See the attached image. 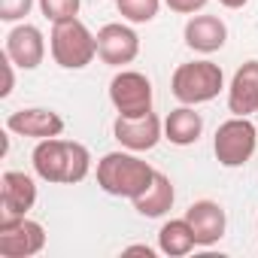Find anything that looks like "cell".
<instances>
[{"label": "cell", "instance_id": "7c38bea8", "mask_svg": "<svg viewBox=\"0 0 258 258\" xmlns=\"http://www.w3.org/2000/svg\"><path fill=\"white\" fill-rule=\"evenodd\" d=\"M19 70H37L46 58V37L37 25H16L7 34V49H4Z\"/></svg>", "mask_w": 258, "mask_h": 258}, {"label": "cell", "instance_id": "277c9868", "mask_svg": "<svg viewBox=\"0 0 258 258\" xmlns=\"http://www.w3.org/2000/svg\"><path fill=\"white\" fill-rule=\"evenodd\" d=\"M49 52H52V58H55L58 67H64V70H82L97 55V34H91L85 28V22H79V19L58 22V25H52Z\"/></svg>", "mask_w": 258, "mask_h": 258}, {"label": "cell", "instance_id": "cb8c5ba5", "mask_svg": "<svg viewBox=\"0 0 258 258\" xmlns=\"http://www.w3.org/2000/svg\"><path fill=\"white\" fill-rule=\"evenodd\" d=\"M124 255H146V258H152L155 249L146 246V243H134V246H124Z\"/></svg>", "mask_w": 258, "mask_h": 258}, {"label": "cell", "instance_id": "3957f363", "mask_svg": "<svg viewBox=\"0 0 258 258\" xmlns=\"http://www.w3.org/2000/svg\"><path fill=\"white\" fill-rule=\"evenodd\" d=\"M225 88V73L216 61H188L179 64L170 76V91L179 103L185 106H198V103H210L213 97H219V91Z\"/></svg>", "mask_w": 258, "mask_h": 258}, {"label": "cell", "instance_id": "4fadbf2b", "mask_svg": "<svg viewBox=\"0 0 258 258\" xmlns=\"http://www.w3.org/2000/svg\"><path fill=\"white\" fill-rule=\"evenodd\" d=\"M185 219L195 231V240L198 246H216L222 237H225V228H228V216L225 210L216 204V201H195L188 210H185Z\"/></svg>", "mask_w": 258, "mask_h": 258}, {"label": "cell", "instance_id": "5b68a950", "mask_svg": "<svg viewBox=\"0 0 258 258\" xmlns=\"http://www.w3.org/2000/svg\"><path fill=\"white\" fill-rule=\"evenodd\" d=\"M258 149V127L249 121V115H234L216 127L213 152L222 167H243Z\"/></svg>", "mask_w": 258, "mask_h": 258}, {"label": "cell", "instance_id": "484cf974", "mask_svg": "<svg viewBox=\"0 0 258 258\" xmlns=\"http://www.w3.org/2000/svg\"><path fill=\"white\" fill-rule=\"evenodd\" d=\"M255 228H258V222H255Z\"/></svg>", "mask_w": 258, "mask_h": 258}, {"label": "cell", "instance_id": "d6986e66", "mask_svg": "<svg viewBox=\"0 0 258 258\" xmlns=\"http://www.w3.org/2000/svg\"><path fill=\"white\" fill-rule=\"evenodd\" d=\"M115 7L131 25H149L161 10V0H115Z\"/></svg>", "mask_w": 258, "mask_h": 258}, {"label": "cell", "instance_id": "9a60e30c", "mask_svg": "<svg viewBox=\"0 0 258 258\" xmlns=\"http://www.w3.org/2000/svg\"><path fill=\"white\" fill-rule=\"evenodd\" d=\"M228 109L234 115L258 112V61L255 58L237 67V73L228 85Z\"/></svg>", "mask_w": 258, "mask_h": 258}, {"label": "cell", "instance_id": "8992f818", "mask_svg": "<svg viewBox=\"0 0 258 258\" xmlns=\"http://www.w3.org/2000/svg\"><path fill=\"white\" fill-rule=\"evenodd\" d=\"M109 100L118 115L152 112V82L140 70H118L109 82Z\"/></svg>", "mask_w": 258, "mask_h": 258}, {"label": "cell", "instance_id": "d4e9b609", "mask_svg": "<svg viewBox=\"0 0 258 258\" xmlns=\"http://www.w3.org/2000/svg\"><path fill=\"white\" fill-rule=\"evenodd\" d=\"M219 4H222L225 10H243V7L249 4V0H219Z\"/></svg>", "mask_w": 258, "mask_h": 258}, {"label": "cell", "instance_id": "e0dca14e", "mask_svg": "<svg viewBox=\"0 0 258 258\" xmlns=\"http://www.w3.org/2000/svg\"><path fill=\"white\" fill-rule=\"evenodd\" d=\"M173 201H176V188H173L170 176H164V173L158 170L155 179H152V185H149L137 201H131V204H134V210H137L140 216H146V219H161V216H167V213L173 210Z\"/></svg>", "mask_w": 258, "mask_h": 258}, {"label": "cell", "instance_id": "ac0fdd59", "mask_svg": "<svg viewBox=\"0 0 258 258\" xmlns=\"http://www.w3.org/2000/svg\"><path fill=\"white\" fill-rule=\"evenodd\" d=\"M195 246H198V240H195V231H191L185 216L182 219H170V222L161 225V231H158V252H164L170 258H182Z\"/></svg>", "mask_w": 258, "mask_h": 258}, {"label": "cell", "instance_id": "ffe728a7", "mask_svg": "<svg viewBox=\"0 0 258 258\" xmlns=\"http://www.w3.org/2000/svg\"><path fill=\"white\" fill-rule=\"evenodd\" d=\"M79 7H82V0H40V13L52 25L67 22V19H76L79 16Z\"/></svg>", "mask_w": 258, "mask_h": 258}, {"label": "cell", "instance_id": "8fae6325", "mask_svg": "<svg viewBox=\"0 0 258 258\" xmlns=\"http://www.w3.org/2000/svg\"><path fill=\"white\" fill-rule=\"evenodd\" d=\"M7 131L10 134H19V137H31V140H49V137H61L64 134V118L55 109L28 106V109L10 112Z\"/></svg>", "mask_w": 258, "mask_h": 258}, {"label": "cell", "instance_id": "30bf717a", "mask_svg": "<svg viewBox=\"0 0 258 258\" xmlns=\"http://www.w3.org/2000/svg\"><path fill=\"white\" fill-rule=\"evenodd\" d=\"M37 204V182L22 170H7L0 176V219H22Z\"/></svg>", "mask_w": 258, "mask_h": 258}, {"label": "cell", "instance_id": "9c48e42d", "mask_svg": "<svg viewBox=\"0 0 258 258\" xmlns=\"http://www.w3.org/2000/svg\"><path fill=\"white\" fill-rule=\"evenodd\" d=\"M140 55V37L134 28L121 22H109L97 31V58L109 67H124L134 64Z\"/></svg>", "mask_w": 258, "mask_h": 258}, {"label": "cell", "instance_id": "7402d4cb", "mask_svg": "<svg viewBox=\"0 0 258 258\" xmlns=\"http://www.w3.org/2000/svg\"><path fill=\"white\" fill-rule=\"evenodd\" d=\"M164 4L173 10V13H179V16H195V13H201L210 0H164Z\"/></svg>", "mask_w": 258, "mask_h": 258}, {"label": "cell", "instance_id": "5bb4252c", "mask_svg": "<svg viewBox=\"0 0 258 258\" xmlns=\"http://www.w3.org/2000/svg\"><path fill=\"white\" fill-rule=\"evenodd\" d=\"M185 46L201 55H213L228 43V25L219 16H191L185 22Z\"/></svg>", "mask_w": 258, "mask_h": 258}, {"label": "cell", "instance_id": "2e32d148", "mask_svg": "<svg viewBox=\"0 0 258 258\" xmlns=\"http://www.w3.org/2000/svg\"><path fill=\"white\" fill-rule=\"evenodd\" d=\"M204 134V118L201 112H195V106H176L167 118H164V140H170L173 146H191L198 143Z\"/></svg>", "mask_w": 258, "mask_h": 258}, {"label": "cell", "instance_id": "603a6c76", "mask_svg": "<svg viewBox=\"0 0 258 258\" xmlns=\"http://www.w3.org/2000/svg\"><path fill=\"white\" fill-rule=\"evenodd\" d=\"M0 64H4V88H0V97H10L13 94V88H16V61L4 52V58H0Z\"/></svg>", "mask_w": 258, "mask_h": 258}, {"label": "cell", "instance_id": "44dd1931", "mask_svg": "<svg viewBox=\"0 0 258 258\" xmlns=\"http://www.w3.org/2000/svg\"><path fill=\"white\" fill-rule=\"evenodd\" d=\"M31 10H34V0H0V19L10 25L31 16Z\"/></svg>", "mask_w": 258, "mask_h": 258}, {"label": "cell", "instance_id": "52a82bcc", "mask_svg": "<svg viewBox=\"0 0 258 258\" xmlns=\"http://www.w3.org/2000/svg\"><path fill=\"white\" fill-rule=\"evenodd\" d=\"M46 249V228L28 216L0 219V255L4 258H34Z\"/></svg>", "mask_w": 258, "mask_h": 258}, {"label": "cell", "instance_id": "7a4b0ae2", "mask_svg": "<svg viewBox=\"0 0 258 258\" xmlns=\"http://www.w3.org/2000/svg\"><path fill=\"white\" fill-rule=\"evenodd\" d=\"M155 167L140 158V152H106L97 161V185L112 198L137 201L155 179Z\"/></svg>", "mask_w": 258, "mask_h": 258}, {"label": "cell", "instance_id": "ba28073f", "mask_svg": "<svg viewBox=\"0 0 258 258\" xmlns=\"http://www.w3.org/2000/svg\"><path fill=\"white\" fill-rule=\"evenodd\" d=\"M112 137L121 143V149L149 152L164 137V121L155 112H146V115H115V121H112Z\"/></svg>", "mask_w": 258, "mask_h": 258}, {"label": "cell", "instance_id": "6da1fadb", "mask_svg": "<svg viewBox=\"0 0 258 258\" xmlns=\"http://www.w3.org/2000/svg\"><path fill=\"white\" fill-rule=\"evenodd\" d=\"M31 164L43 182L76 185L91 170V152L76 140L49 137V140H37V146L31 152Z\"/></svg>", "mask_w": 258, "mask_h": 258}]
</instances>
